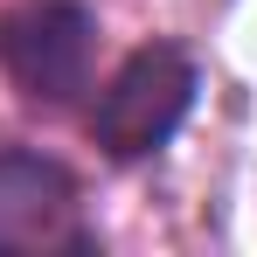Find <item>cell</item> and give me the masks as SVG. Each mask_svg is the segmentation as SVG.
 I'll return each mask as SVG.
<instances>
[{
	"label": "cell",
	"mask_w": 257,
	"mask_h": 257,
	"mask_svg": "<svg viewBox=\"0 0 257 257\" xmlns=\"http://www.w3.org/2000/svg\"><path fill=\"white\" fill-rule=\"evenodd\" d=\"M77 209V174L49 153L0 146V243H49Z\"/></svg>",
	"instance_id": "3"
},
{
	"label": "cell",
	"mask_w": 257,
	"mask_h": 257,
	"mask_svg": "<svg viewBox=\"0 0 257 257\" xmlns=\"http://www.w3.org/2000/svg\"><path fill=\"white\" fill-rule=\"evenodd\" d=\"M195 56L181 42H139L111 70V84L97 90V104H90V139L111 153V160H146V153H160L181 118L195 111Z\"/></svg>",
	"instance_id": "1"
},
{
	"label": "cell",
	"mask_w": 257,
	"mask_h": 257,
	"mask_svg": "<svg viewBox=\"0 0 257 257\" xmlns=\"http://www.w3.org/2000/svg\"><path fill=\"white\" fill-rule=\"evenodd\" d=\"M90 49L97 21L84 0H21L0 14V70L28 104H70L90 84Z\"/></svg>",
	"instance_id": "2"
}]
</instances>
